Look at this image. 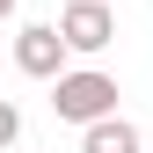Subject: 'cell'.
I'll return each mask as SVG.
<instances>
[{
    "label": "cell",
    "mask_w": 153,
    "mask_h": 153,
    "mask_svg": "<svg viewBox=\"0 0 153 153\" xmlns=\"http://www.w3.org/2000/svg\"><path fill=\"white\" fill-rule=\"evenodd\" d=\"M59 36H66V51L95 59V51H109V44H117V7H109V0H66Z\"/></svg>",
    "instance_id": "7a4b0ae2"
},
{
    "label": "cell",
    "mask_w": 153,
    "mask_h": 153,
    "mask_svg": "<svg viewBox=\"0 0 153 153\" xmlns=\"http://www.w3.org/2000/svg\"><path fill=\"white\" fill-rule=\"evenodd\" d=\"M80 153H139V124L95 117V124H80Z\"/></svg>",
    "instance_id": "277c9868"
},
{
    "label": "cell",
    "mask_w": 153,
    "mask_h": 153,
    "mask_svg": "<svg viewBox=\"0 0 153 153\" xmlns=\"http://www.w3.org/2000/svg\"><path fill=\"white\" fill-rule=\"evenodd\" d=\"M66 36H59V22H22L15 29V66L29 73V80H59L66 73Z\"/></svg>",
    "instance_id": "3957f363"
},
{
    "label": "cell",
    "mask_w": 153,
    "mask_h": 153,
    "mask_svg": "<svg viewBox=\"0 0 153 153\" xmlns=\"http://www.w3.org/2000/svg\"><path fill=\"white\" fill-rule=\"evenodd\" d=\"M51 109L59 124H95V117H117V80L102 66H66L51 80Z\"/></svg>",
    "instance_id": "6da1fadb"
},
{
    "label": "cell",
    "mask_w": 153,
    "mask_h": 153,
    "mask_svg": "<svg viewBox=\"0 0 153 153\" xmlns=\"http://www.w3.org/2000/svg\"><path fill=\"white\" fill-rule=\"evenodd\" d=\"M15 7H22V0H0V22H7V15H15Z\"/></svg>",
    "instance_id": "8992f818"
},
{
    "label": "cell",
    "mask_w": 153,
    "mask_h": 153,
    "mask_svg": "<svg viewBox=\"0 0 153 153\" xmlns=\"http://www.w3.org/2000/svg\"><path fill=\"white\" fill-rule=\"evenodd\" d=\"M15 139H22V109H15V102H7V95H0V153H7Z\"/></svg>",
    "instance_id": "5b68a950"
}]
</instances>
